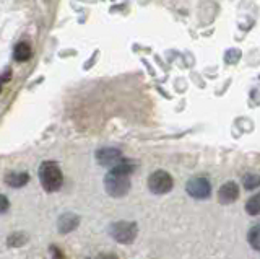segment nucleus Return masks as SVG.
<instances>
[{
	"mask_svg": "<svg viewBox=\"0 0 260 259\" xmlns=\"http://www.w3.org/2000/svg\"><path fill=\"white\" fill-rule=\"evenodd\" d=\"M39 181L46 192H55L62 188L63 176L55 161H43L39 166Z\"/></svg>",
	"mask_w": 260,
	"mask_h": 259,
	"instance_id": "nucleus-1",
	"label": "nucleus"
},
{
	"mask_svg": "<svg viewBox=\"0 0 260 259\" xmlns=\"http://www.w3.org/2000/svg\"><path fill=\"white\" fill-rule=\"evenodd\" d=\"M104 189L111 197H124L130 191V176L109 171L104 176Z\"/></svg>",
	"mask_w": 260,
	"mask_h": 259,
	"instance_id": "nucleus-2",
	"label": "nucleus"
},
{
	"mask_svg": "<svg viewBox=\"0 0 260 259\" xmlns=\"http://www.w3.org/2000/svg\"><path fill=\"white\" fill-rule=\"evenodd\" d=\"M137 233H138V226L135 222L120 220V222L109 225L111 238H114L117 243H122V245H130V243H134L137 238Z\"/></svg>",
	"mask_w": 260,
	"mask_h": 259,
	"instance_id": "nucleus-3",
	"label": "nucleus"
},
{
	"mask_svg": "<svg viewBox=\"0 0 260 259\" xmlns=\"http://www.w3.org/2000/svg\"><path fill=\"white\" fill-rule=\"evenodd\" d=\"M174 181H173V176H171L168 171H162V169H158L148 176V189L153 194H168L171 189H173Z\"/></svg>",
	"mask_w": 260,
	"mask_h": 259,
	"instance_id": "nucleus-4",
	"label": "nucleus"
},
{
	"mask_svg": "<svg viewBox=\"0 0 260 259\" xmlns=\"http://www.w3.org/2000/svg\"><path fill=\"white\" fill-rule=\"evenodd\" d=\"M185 189H187V194H189L190 197L203 200V199H208L210 197V194H211V184H210V181L207 180V178L195 176V178H192V180L187 181Z\"/></svg>",
	"mask_w": 260,
	"mask_h": 259,
	"instance_id": "nucleus-5",
	"label": "nucleus"
},
{
	"mask_svg": "<svg viewBox=\"0 0 260 259\" xmlns=\"http://www.w3.org/2000/svg\"><path fill=\"white\" fill-rule=\"evenodd\" d=\"M96 161L100 165L106 166V168H116L119 163L124 161V157H122L120 150L112 149V147H106L96 152Z\"/></svg>",
	"mask_w": 260,
	"mask_h": 259,
	"instance_id": "nucleus-6",
	"label": "nucleus"
},
{
	"mask_svg": "<svg viewBox=\"0 0 260 259\" xmlns=\"http://www.w3.org/2000/svg\"><path fill=\"white\" fill-rule=\"evenodd\" d=\"M238 197H239V186L234 181L224 183L218 191V200L224 206L233 204L234 200H238Z\"/></svg>",
	"mask_w": 260,
	"mask_h": 259,
	"instance_id": "nucleus-7",
	"label": "nucleus"
},
{
	"mask_svg": "<svg viewBox=\"0 0 260 259\" xmlns=\"http://www.w3.org/2000/svg\"><path fill=\"white\" fill-rule=\"evenodd\" d=\"M78 223H80V217L72 214V212H67V214L60 215L59 222H57V228H59V232L62 235H67V233L75 230L78 226Z\"/></svg>",
	"mask_w": 260,
	"mask_h": 259,
	"instance_id": "nucleus-8",
	"label": "nucleus"
},
{
	"mask_svg": "<svg viewBox=\"0 0 260 259\" xmlns=\"http://www.w3.org/2000/svg\"><path fill=\"white\" fill-rule=\"evenodd\" d=\"M29 181V175L24 171H12L5 176V183L12 188H21Z\"/></svg>",
	"mask_w": 260,
	"mask_h": 259,
	"instance_id": "nucleus-9",
	"label": "nucleus"
},
{
	"mask_svg": "<svg viewBox=\"0 0 260 259\" xmlns=\"http://www.w3.org/2000/svg\"><path fill=\"white\" fill-rule=\"evenodd\" d=\"M32 51H31V46L28 43H18L15 46V51H13V59L16 62H26L28 59H31Z\"/></svg>",
	"mask_w": 260,
	"mask_h": 259,
	"instance_id": "nucleus-10",
	"label": "nucleus"
},
{
	"mask_svg": "<svg viewBox=\"0 0 260 259\" xmlns=\"http://www.w3.org/2000/svg\"><path fill=\"white\" fill-rule=\"evenodd\" d=\"M246 212L249 215H260V192L254 194V196L246 202Z\"/></svg>",
	"mask_w": 260,
	"mask_h": 259,
	"instance_id": "nucleus-11",
	"label": "nucleus"
},
{
	"mask_svg": "<svg viewBox=\"0 0 260 259\" xmlns=\"http://www.w3.org/2000/svg\"><path fill=\"white\" fill-rule=\"evenodd\" d=\"M242 184L244 188H246L247 191H254L257 189L260 186V175H255V173H249L242 178Z\"/></svg>",
	"mask_w": 260,
	"mask_h": 259,
	"instance_id": "nucleus-12",
	"label": "nucleus"
},
{
	"mask_svg": "<svg viewBox=\"0 0 260 259\" xmlns=\"http://www.w3.org/2000/svg\"><path fill=\"white\" fill-rule=\"evenodd\" d=\"M249 243H250V246L260 251V226H254L250 232H249Z\"/></svg>",
	"mask_w": 260,
	"mask_h": 259,
	"instance_id": "nucleus-13",
	"label": "nucleus"
},
{
	"mask_svg": "<svg viewBox=\"0 0 260 259\" xmlns=\"http://www.w3.org/2000/svg\"><path fill=\"white\" fill-rule=\"evenodd\" d=\"M26 241V237H24L23 233H12L10 237H8V240H7V243L10 246H13V248H18V246H23V243Z\"/></svg>",
	"mask_w": 260,
	"mask_h": 259,
	"instance_id": "nucleus-14",
	"label": "nucleus"
},
{
	"mask_svg": "<svg viewBox=\"0 0 260 259\" xmlns=\"http://www.w3.org/2000/svg\"><path fill=\"white\" fill-rule=\"evenodd\" d=\"M241 51L239 49H230L226 54H224V61L228 62V64H236L239 59H241Z\"/></svg>",
	"mask_w": 260,
	"mask_h": 259,
	"instance_id": "nucleus-15",
	"label": "nucleus"
},
{
	"mask_svg": "<svg viewBox=\"0 0 260 259\" xmlns=\"http://www.w3.org/2000/svg\"><path fill=\"white\" fill-rule=\"evenodd\" d=\"M8 207H10V202H8V199L4 196V194H0V214H5Z\"/></svg>",
	"mask_w": 260,
	"mask_h": 259,
	"instance_id": "nucleus-16",
	"label": "nucleus"
},
{
	"mask_svg": "<svg viewBox=\"0 0 260 259\" xmlns=\"http://www.w3.org/2000/svg\"><path fill=\"white\" fill-rule=\"evenodd\" d=\"M51 253L54 254V259H65L63 257V253L59 249V248H55V246H51Z\"/></svg>",
	"mask_w": 260,
	"mask_h": 259,
	"instance_id": "nucleus-17",
	"label": "nucleus"
},
{
	"mask_svg": "<svg viewBox=\"0 0 260 259\" xmlns=\"http://www.w3.org/2000/svg\"><path fill=\"white\" fill-rule=\"evenodd\" d=\"M89 259H117V256L112 253H104V254H100L96 257H89Z\"/></svg>",
	"mask_w": 260,
	"mask_h": 259,
	"instance_id": "nucleus-18",
	"label": "nucleus"
}]
</instances>
